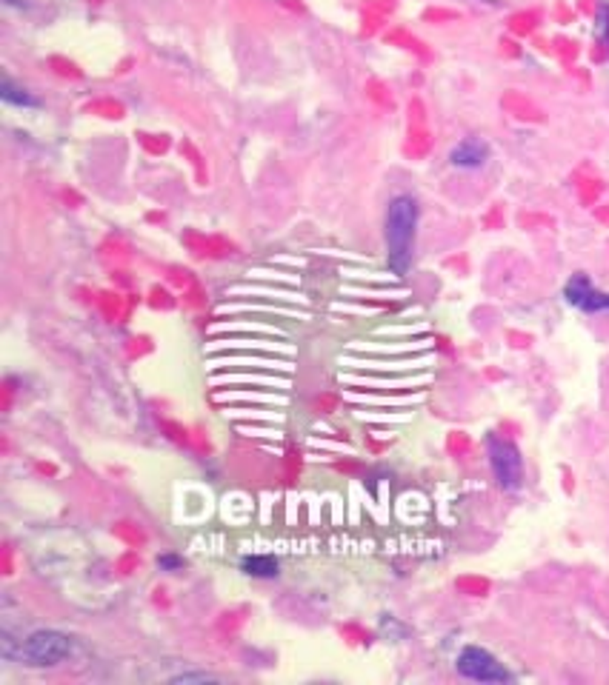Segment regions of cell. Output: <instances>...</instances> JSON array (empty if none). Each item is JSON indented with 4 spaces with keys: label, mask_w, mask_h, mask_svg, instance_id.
<instances>
[{
    "label": "cell",
    "mask_w": 609,
    "mask_h": 685,
    "mask_svg": "<svg viewBox=\"0 0 609 685\" xmlns=\"http://www.w3.org/2000/svg\"><path fill=\"white\" fill-rule=\"evenodd\" d=\"M458 674L472 682H509L512 674L481 646H467L458 654Z\"/></svg>",
    "instance_id": "3"
},
{
    "label": "cell",
    "mask_w": 609,
    "mask_h": 685,
    "mask_svg": "<svg viewBox=\"0 0 609 685\" xmlns=\"http://www.w3.org/2000/svg\"><path fill=\"white\" fill-rule=\"evenodd\" d=\"M486 451H490V465L495 471V480L500 488L516 491L524 483V460L516 443L504 440V437L490 434L486 437Z\"/></svg>",
    "instance_id": "2"
},
{
    "label": "cell",
    "mask_w": 609,
    "mask_h": 685,
    "mask_svg": "<svg viewBox=\"0 0 609 685\" xmlns=\"http://www.w3.org/2000/svg\"><path fill=\"white\" fill-rule=\"evenodd\" d=\"M564 297L566 303L587 311V314H601V311H609V292H601L595 289L592 280L587 278V274H572L570 280H566L564 286Z\"/></svg>",
    "instance_id": "5"
},
{
    "label": "cell",
    "mask_w": 609,
    "mask_h": 685,
    "mask_svg": "<svg viewBox=\"0 0 609 685\" xmlns=\"http://www.w3.org/2000/svg\"><path fill=\"white\" fill-rule=\"evenodd\" d=\"M415 229H418L415 197L410 195L392 197L386 209V257H389V269L395 274H406L412 266Z\"/></svg>",
    "instance_id": "1"
},
{
    "label": "cell",
    "mask_w": 609,
    "mask_h": 685,
    "mask_svg": "<svg viewBox=\"0 0 609 685\" xmlns=\"http://www.w3.org/2000/svg\"><path fill=\"white\" fill-rule=\"evenodd\" d=\"M172 682H215V677L212 674H178V677H172Z\"/></svg>",
    "instance_id": "10"
},
{
    "label": "cell",
    "mask_w": 609,
    "mask_h": 685,
    "mask_svg": "<svg viewBox=\"0 0 609 685\" xmlns=\"http://www.w3.org/2000/svg\"><path fill=\"white\" fill-rule=\"evenodd\" d=\"M240 568L252 574V577H275L278 574V560L275 557H266V554H252V557H243Z\"/></svg>",
    "instance_id": "7"
},
{
    "label": "cell",
    "mask_w": 609,
    "mask_h": 685,
    "mask_svg": "<svg viewBox=\"0 0 609 685\" xmlns=\"http://www.w3.org/2000/svg\"><path fill=\"white\" fill-rule=\"evenodd\" d=\"M0 98H4L6 103H12V106H26V109L37 106V101L32 98V94L26 92L23 86H15L9 77L4 80V84H0Z\"/></svg>",
    "instance_id": "8"
},
{
    "label": "cell",
    "mask_w": 609,
    "mask_h": 685,
    "mask_svg": "<svg viewBox=\"0 0 609 685\" xmlns=\"http://www.w3.org/2000/svg\"><path fill=\"white\" fill-rule=\"evenodd\" d=\"M490 160V146L481 137H467L450 152V163L458 169H481Z\"/></svg>",
    "instance_id": "6"
},
{
    "label": "cell",
    "mask_w": 609,
    "mask_h": 685,
    "mask_svg": "<svg viewBox=\"0 0 609 685\" xmlns=\"http://www.w3.org/2000/svg\"><path fill=\"white\" fill-rule=\"evenodd\" d=\"M69 651H72V640L61 632H52V628L35 632L23 646V657L32 665H55L63 657H69Z\"/></svg>",
    "instance_id": "4"
},
{
    "label": "cell",
    "mask_w": 609,
    "mask_h": 685,
    "mask_svg": "<svg viewBox=\"0 0 609 685\" xmlns=\"http://www.w3.org/2000/svg\"><path fill=\"white\" fill-rule=\"evenodd\" d=\"M160 566H164V568H178L181 560L178 557H160Z\"/></svg>",
    "instance_id": "11"
},
{
    "label": "cell",
    "mask_w": 609,
    "mask_h": 685,
    "mask_svg": "<svg viewBox=\"0 0 609 685\" xmlns=\"http://www.w3.org/2000/svg\"><path fill=\"white\" fill-rule=\"evenodd\" d=\"M598 32H601V37L606 40V46H609V6L606 4L598 9Z\"/></svg>",
    "instance_id": "9"
}]
</instances>
